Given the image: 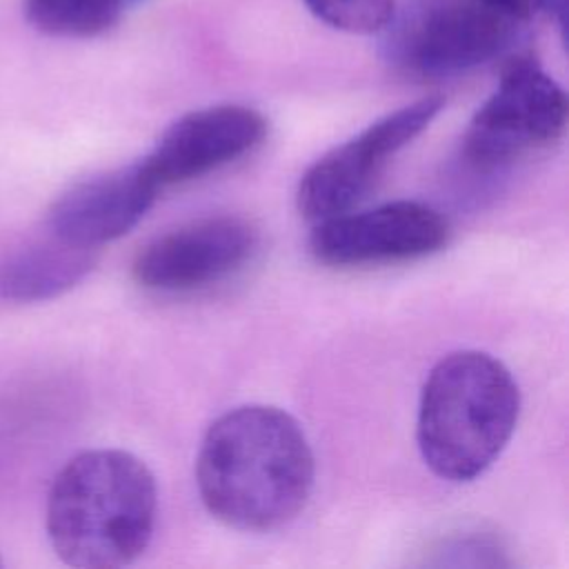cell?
Wrapping results in <instances>:
<instances>
[{
  "mask_svg": "<svg viewBox=\"0 0 569 569\" xmlns=\"http://www.w3.org/2000/svg\"><path fill=\"white\" fill-rule=\"evenodd\" d=\"M313 451L300 422L271 405L216 418L198 451L196 482L207 511L238 531L291 522L313 489Z\"/></svg>",
  "mask_w": 569,
  "mask_h": 569,
  "instance_id": "cell-1",
  "label": "cell"
},
{
  "mask_svg": "<svg viewBox=\"0 0 569 569\" xmlns=\"http://www.w3.org/2000/svg\"><path fill=\"white\" fill-rule=\"evenodd\" d=\"M156 513V478L140 458L122 449H89L53 478L47 533L62 562L116 569L147 551Z\"/></svg>",
  "mask_w": 569,
  "mask_h": 569,
  "instance_id": "cell-2",
  "label": "cell"
},
{
  "mask_svg": "<svg viewBox=\"0 0 569 569\" xmlns=\"http://www.w3.org/2000/svg\"><path fill=\"white\" fill-rule=\"evenodd\" d=\"M518 413L520 391L500 360L478 349L453 351L433 365L422 385L420 456L438 478L469 482L502 453Z\"/></svg>",
  "mask_w": 569,
  "mask_h": 569,
  "instance_id": "cell-3",
  "label": "cell"
},
{
  "mask_svg": "<svg viewBox=\"0 0 569 569\" xmlns=\"http://www.w3.org/2000/svg\"><path fill=\"white\" fill-rule=\"evenodd\" d=\"M525 22L482 0H407L380 29L385 60L400 73L438 80L507 53Z\"/></svg>",
  "mask_w": 569,
  "mask_h": 569,
  "instance_id": "cell-4",
  "label": "cell"
},
{
  "mask_svg": "<svg viewBox=\"0 0 569 569\" xmlns=\"http://www.w3.org/2000/svg\"><path fill=\"white\" fill-rule=\"evenodd\" d=\"M567 127V96L536 60L513 58L471 118L462 156L478 171H496L556 144Z\"/></svg>",
  "mask_w": 569,
  "mask_h": 569,
  "instance_id": "cell-5",
  "label": "cell"
},
{
  "mask_svg": "<svg viewBox=\"0 0 569 569\" xmlns=\"http://www.w3.org/2000/svg\"><path fill=\"white\" fill-rule=\"evenodd\" d=\"M442 104V96L420 98L327 151L300 178L298 211L311 222L351 211L371 191L387 162L429 127Z\"/></svg>",
  "mask_w": 569,
  "mask_h": 569,
  "instance_id": "cell-6",
  "label": "cell"
},
{
  "mask_svg": "<svg viewBox=\"0 0 569 569\" xmlns=\"http://www.w3.org/2000/svg\"><path fill=\"white\" fill-rule=\"evenodd\" d=\"M258 229L240 216H209L171 229L133 260V278L158 293H191L218 284L256 256Z\"/></svg>",
  "mask_w": 569,
  "mask_h": 569,
  "instance_id": "cell-7",
  "label": "cell"
},
{
  "mask_svg": "<svg viewBox=\"0 0 569 569\" xmlns=\"http://www.w3.org/2000/svg\"><path fill=\"white\" fill-rule=\"evenodd\" d=\"M449 240L447 218L429 204L396 200L369 211H345L318 220L311 256L329 267H362L431 256Z\"/></svg>",
  "mask_w": 569,
  "mask_h": 569,
  "instance_id": "cell-8",
  "label": "cell"
},
{
  "mask_svg": "<svg viewBox=\"0 0 569 569\" xmlns=\"http://www.w3.org/2000/svg\"><path fill=\"white\" fill-rule=\"evenodd\" d=\"M267 118L253 107H204L169 124L140 162L162 191L251 153L267 138Z\"/></svg>",
  "mask_w": 569,
  "mask_h": 569,
  "instance_id": "cell-9",
  "label": "cell"
},
{
  "mask_svg": "<svg viewBox=\"0 0 569 569\" xmlns=\"http://www.w3.org/2000/svg\"><path fill=\"white\" fill-rule=\"evenodd\" d=\"M158 191L140 160L100 171L67 187L53 200L44 227L73 244L100 249L129 233L151 209Z\"/></svg>",
  "mask_w": 569,
  "mask_h": 569,
  "instance_id": "cell-10",
  "label": "cell"
},
{
  "mask_svg": "<svg viewBox=\"0 0 569 569\" xmlns=\"http://www.w3.org/2000/svg\"><path fill=\"white\" fill-rule=\"evenodd\" d=\"M100 249L73 244L42 224L0 267V296L11 302H42L73 289L96 267Z\"/></svg>",
  "mask_w": 569,
  "mask_h": 569,
  "instance_id": "cell-11",
  "label": "cell"
},
{
  "mask_svg": "<svg viewBox=\"0 0 569 569\" xmlns=\"http://www.w3.org/2000/svg\"><path fill=\"white\" fill-rule=\"evenodd\" d=\"M129 0H22L24 18L58 38H93L109 31Z\"/></svg>",
  "mask_w": 569,
  "mask_h": 569,
  "instance_id": "cell-12",
  "label": "cell"
},
{
  "mask_svg": "<svg viewBox=\"0 0 569 569\" xmlns=\"http://www.w3.org/2000/svg\"><path fill=\"white\" fill-rule=\"evenodd\" d=\"M305 4L318 20L347 33H380L396 9L393 0H305Z\"/></svg>",
  "mask_w": 569,
  "mask_h": 569,
  "instance_id": "cell-13",
  "label": "cell"
},
{
  "mask_svg": "<svg viewBox=\"0 0 569 569\" xmlns=\"http://www.w3.org/2000/svg\"><path fill=\"white\" fill-rule=\"evenodd\" d=\"M482 2L518 18L525 24H529L538 16H545V13L551 16L553 11H562L565 7V0H482Z\"/></svg>",
  "mask_w": 569,
  "mask_h": 569,
  "instance_id": "cell-14",
  "label": "cell"
},
{
  "mask_svg": "<svg viewBox=\"0 0 569 569\" xmlns=\"http://www.w3.org/2000/svg\"><path fill=\"white\" fill-rule=\"evenodd\" d=\"M0 567H2V558H0Z\"/></svg>",
  "mask_w": 569,
  "mask_h": 569,
  "instance_id": "cell-15",
  "label": "cell"
}]
</instances>
